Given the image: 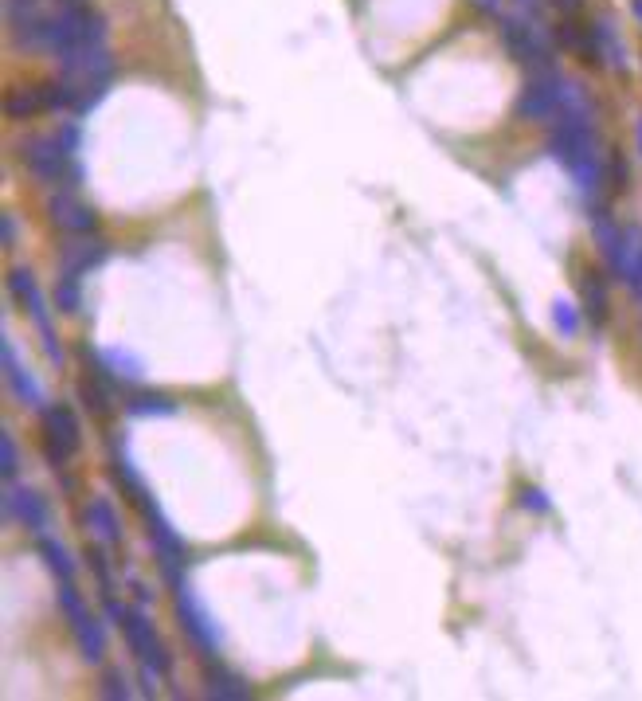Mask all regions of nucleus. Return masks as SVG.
Masks as SVG:
<instances>
[{
	"mask_svg": "<svg viewBox=\"0 0 642 701\" xmlns=\"http://www.w3.org/2000/svg\"><path fill=\"white\" fill-rule=\"evenodd\" d=\"M55 604H59V611H63L67 623H71V635H75V643H79L83 662L102 666V662H106V627H102V619L91 611V604L83 600V592H79L71 580H59Z\"/></svg>",
	"mask_w": 642,
	"mask_h": 701,
	"instance_id": "f257e3e1",
	"label": "nucleus"
},
{
	"mask_svg": "<svg viewBox=\"0 0 642 701\" xmlns=\"http://www.w3.org/2000/svg\"><path fill=\"white\" fill-rule=\"evenodd\" d=\"M8 294H12V298L24 306L28 322L36 326V333H40V345H44V353H47V361L63 369L67 353H63V345H59V333H55V322H51V310H47L44 290H40L36 275H32V271H24V267H12V271H8Z\"/></svg>",
	"mask_w": 642,
	"mask_h": 701,
	"instance_id": "f03ea898",
	"label": "nucleus"
},
{
	"mask_svg": "<svg viewBox=\"0 0 642 701\" xmlns=\"http://www.w3.org/2000/svg\"><path fill=\"white\" fill-rule=\"evenodd\" d=\"M20 161L24 169L47 188H79L83 185V165L71 161L55 138H24L20 141Z\"/></svg>",
	"mask_w": 642,
	"mask_h": 701,
	"instance_id": "7ed1b4c3",
	"label": "nucleus"
},
{
	"mask_svg": "<svg viewBox=\"0 0 642 701\" xmlns=\"http://www.w3.org/2000/svg\"><path fill=\"white\" fill-rule=\"evenodd\" d=\"M173 608H177V619H181V631L204 651L208 662H216L220 651H224V631H220V623L208 615V611L200 608V600L192 596V584L181 580L177 588H173Z\"/></svg>",
	"mask_w": 642,
	"mask_h": 701,
	"instance_id": "20e7f679",
	"label": "nucleus"
},
{
	"mask_svg": "<svg viewBox=\"0 0 642 701\" xmlns=\"http://www.w3.org/2000/svg\"><path fill=\"white\" fill-rule=\"evenodd\" d=\"M122 635H126V643H130V651H134L138 662L161 670L165 678L173 674V655H169V647L157 639V627L149 623V615H145L141 604H130L126 619H122Z\"/></svg>",
	"mask_w": 642,
	"mask_h": 701,
	"instance_id": "39448f33",
	"label": "nucleus"
},
{
	"mask_svg": "<svg viewBox=\"0 0 642 701\" xmlns=\"http://www.w3.org/2000/svg\"><path fill=\"white\" fill-rule=\"evenodd\" d=\"M0 510H4L8 521L24 525L32 537H44L47 529H51V510H47L44 494L32 490V486H16V482H8V490H4V498H0Z\"/></svg>",
	"mask_w": 642,
	"mask_h": 701,
	"instance_id": "423d86ee",
	"label": "nucleus"
},
{
	"mask_svg": "<svg viewBox=\"0 0 642 701\" xmlns=\"http://www.w3.org/2000/svg\"><path fill=\"white\" fill-rule=\"evenodd\" d=\"M47 216L59 232L67 235H91L98 232V212H94L87 200H79L75 188H55L47 196Z\"/></svg>",
	"mask_w": 642,
	"mask_h": 701,
	"instance_id": "0eeeda50",
	"label": "nucleus"
},
{
	"mask_svg": "<svg viewBox=\"0 0 642 701\" xmlns=\"http://www.w3.org/2000/svg\"><path fill=\"white\" fill-rule=\"evenodd\" d=\"M110 259V243L98 239V235H71L63 247H59V275H75V279H87L91 271H98L102 263Z\"/></svg>",
	"mask_w": 642,
	"mask_h": 701,
	"instance_id": "6e6552de",
	"label": "nucleus"
},
{
	"mask_svg": "<svg viewBox=\"0 0 642 701\" xmlns=\"http://www.w3.org/2000/svg\"><path fill=\"white\" fill-rule=\"evenodd\" d=\"M0 361H4V380H8L12 396H16L24 408H32V412H44V408H47L44 384H40L36 376L28 373L20 361H16V345H12V337H4V345H0Z\"/></svg>",
	"mask_w": 642,
	"mask_h": 701,
	"instance_id": "1a4fd4ad",
	"label": "nucleus"
},
{
	"mask_svg": "<svg viewBox=\"0 0 642 701\" xmlns=\"http://www.w3.org/2000/svg\"><path fill=\"white\" fill-rule=\"evenodd\" d=\"M40 423H44V439H47V443L63 447L67 455H75V451L83 447V427H79L75 412H71L67 404H47L44 412H40Z\"/></svg>",
	"mask_w": 642,
	"mask_h": 701,
	"instance_id": "9d476101",
	"label": "nucleus"
},
{
	"mask_svg": "<svg viewBox=\"0 0 642 701\" xmlns=\"http://www.w3.org/2000/svg\"><path fill=\"white\" fill-rule=\"evenodd\" d=\"M83 521H87V529L94 533V541H102V545H122V517H118L110 498H98V494H94L91 502H87Z\"/></svg>",
	"mask_w": 642,
	"mask_h": 701,
	"instance_id": "9b49d317",
	"label": "nucleus"
},
{
	"mask_svg": "<svg viewBox=\"0 0 642 701\" xmlns=\"http://www.w3.org/2000/svg\"><path fill=\"white\" fill-rule=\"evenodd\" d=\"M556 106H564L560 83H533V87H525V94H521L517 114L521 118H533V122H545V118L556 114Z\"/></svg>",
	"mask_w": 642,
	"mask_h": 701,
	"instance_id": "f8f14e48",
	"label": "nucleus"
},
{
	"mask_svg": "<svg viewBox=\"0 0 642 701\" xmlns=\"http://www.w3.org/2000/svg\"><path fill=\"white\" fill-rule=\"evenodd\" d=\"M36 549H40V561L47 564V572L55 576V580H71L75 576V557H71V549L59 541V537H36Z\"/></svg>",
	"mask_w": 642,
	"mask_h": 701,
	"instance_id": "ddd939ff",
	"label": "nucleus"
},
{
	"mask_svg": "<svg viewBox=\"0 0 642 701\" xmlns=\"http://www.w3.org/2000/svg\"><path fill=\"white\" fill-rule=\"evenodd\" d=\"M611 314V298H607V279L599 271H588L584 275V318L592 326H603Z\"/></svg>",
	"mask_w": 642,
	"mask_h": 701,
	"instance_id": "4468645a",
	"label": "nucleus"
},
{
	"mask_svg": "<svg viewBox=\"0 0 642 701\" xmlns=\"http://www.w3.org/2000/svg\"><path fill=\"white\" fill-rule=\"evenodd\" d=\"M204 682H208V698H220V701H247L251 698L247 678L231 674V670H224V666H212Z\"/></svg>",
	"mask_w": 642,
	"mask_h": 701,
	"instance_id": "2eb2a0df",
	"label": "nucleus"
},
{
	"mask_svg": "<svg viewBox=\"0 0 642 701\" xmlns=\"http://www.w3.org/2000/svg\"><path fill=\"white\" fill-rule=\"evenodd\" d=\"M110 474H114V482L130 494V498H138L141 490H145V482H141L138 467H134V459H130V451L122 447V439H114V455H110Z\"/></svg>",
	"mask_w": 642,
	"mask_h": 701,
	"instance_id": "dca6fc26",
	"label": "nucleus"
},
{
	"mask_svg": "<svg viewBox=\"0 0 642 701\" xmlns=\"http://www.w3.org/2000/svg\"><path fill=\"white\" fill-rule=\"evenodd\" d=\"M126 412L138 416V420H145V416H177L181 404L173 396H165V392H138V396L126 400Z\"/></svg>",
	"mask_w": 642,
	"mask_h": 701,
	"instance_id": "f3484780",
	"label": "nucleus"
},
{
	"mask_svg": "<svg viewBox=\"0 0 642 701\" xmlns=\"http://www.w3.org/2000/svg\"><path fill=\"white\" fill-rule=\"evenodd\" d=\"M40 110H47L44 87H36V91H8V98H4V114L12 122H24V118H32Z\"/></svg>",
	"mask_w": 642,
	"mask_h": 701,
	"instance_id": "a211bd4d",
	"label": "nucleus"
},
{
	"mask_svg": "<svg viewBox=\"0 0 642 701\" xmlns=\"http://www.w3.org/2000/svg\"><path fill=\"white\" fill-rule=\"evenodd\" d=\"M79 400H83V408L91 412L94 420H110V416H114V404H110V388H106V384H98L94 376H87V380L79 384Z\"/></svg>",
	"mask_w": 642,
	"mask_h": 701,
	"instance_id": "6ab92c4d",
	"label": "nucleus"
},
{
	"mask_svg": "<svg viewBox=\"0 0 642 701\" xmlns=\"http://www.w3.org/2000/svg\"><path fill=\"white\" fill-rule=\"evenodd\" d=\"M55 310L67 314V318H75L83 310V279L59 275V282H55Z\"/></svg>",
	"mask_w": 642,
	"mask_h": 701,
	"instance_id": "aec40b11",
	"label": "nucleus"
},
{
	"mask_svg": "<svg viewBox=\"0 0 642 701\" xmlns=\"http://www.w3.org/2000/svg\"><path fill=\"white\" fill-rule=\"evenodd\" d=\"M102 357H106L110 373L118 376L122 384H141V376H145V369H141V361L134 357V353H126V349H106Z\"/></svg>",
	"mask_w": 642,
	"mask_h": 701,
	"instance_id": "412c9836",
	"label": "nucleus"
},
{
	"mask_svg": "<svg viewBox=\"0 0 642 701\" xmlns=\"http://www.w3.org/2000/svg\"><path fill=\"white\" fill-rule=\"evenodd\" d=\"M552 326H556L560 337H576L580 326H584V310L576 302H568V298H556L552 302Z\"/></svg>",
	"mask_w": 642,
	"mask_h": 701,
	"instance_id": "4be33fe9",
	"label": "nucleus"
},
{
	"mask_svg": "<svg viewBox=\"0 0 642 701\" xmlns=\"http://www.w3.org/2000/svg\"><path fill=\"white\" fill-rule=\"evenodd\" d=\"M98 698L126 701V698H134V686H130V678H126L122 670H106L102 682H98Z\"/></svg>",
	"mask_w": 642,
	"mask_h": 701,
	"instance_id": "5701e85b",
	"label": "nucleus"
},
{
	"mask_svg": "<svg viewBox=\"0 0 642 701\" xmlns=\"http://www.w3.org/2000/svg\"><path fill=\"white\" fill-rule=\"evenodd\" d=\"M16 474H20L16 439H12V431H0V478H4V482H16Z\"/></svg>",
	"mask_w": 642,
	"mask_h": 701,
	"instance_id": "b1692460",
	"label": "nucleus"
},
{
	"mask_svg": "<svg viewBox=\"0 0 642 701\" xmlns=\"http://www.w3.org/2000/svg\"><path fill=\"white\" fill-rule=\"evenodd\" d=\"M607 188H611V196H623L631 188V169H627L623 153H607Z\"/></svg>",
	"mask_w": 642,
	"mask_h": 701,
	"instance_id": "393cba45",
	"label": "nucleus"
},
{
	"mask_svg": "<svg viewBox=\"0 0 642 701\" xmlns=\"http://www.w3.org/2000/svg\"><path fill=\"white\" fill-rule=\"evenodd\" d=\"M87 561H91V572L98 576V588H102V592H114V580H110V557H106V545H102V541L87 545Z\"/></svg>",
	"mask_w": 642,
	"mask_h": 701,
	"instance_id": "a878e982",
	"label": "nucleus"
},
{
	"mask_svg": "<svg viewBox=\"0 0 642 701\" xmlns=\"http://www.w3.org/2000/svg\"><path fill=\"white\" fill-rule=\"evenodd\" d=\"M517 502H521V510H529V514H552L549 494H545L541 486H525V490L517 494Z\"/></svg>",
	"mask_w": 642,
	"mask_h": 701,
	"instance_id": "bb28decb",
	"label": "nucleus"
},
{
	"mask_svg": "<svg viewBox=\"0 0 642 701\" xmlns=\"http://www.w3.org/2000/svg\"><path fill=\"white\" fill-rule=\"evenodd\" d=\"M0 224H4V247H12V239H16V224H12V216H4Z\"/></svg>",
	"mask_w": 642,
	"mask_h": 701,
	"instance_id": "cd10ccee",
	"label": "nucleus"
},
{
	"mask_svg": "<svg viewBox=\"0 0 642 701\" xmlns=\"http://www.w3.org/2000/svg\"><path fill=\"white\" fill-rule=\"evenodd\" d=\"M556 8H568V12H576V8H580V0H556Z\"/></svg>",
	"mask_w": 642,
	"mask_h": 701,
	"instance_id": "c85d7f7f",
	"label": "nucleus"
},
{
	"mask_svg": "<svg viewBox=\"0 0 642 701\" xmlns=\"http://www.w3.org/2000/svg\"><path fill=\"white\" fill-rule=\"evenodd\" d=\"M639 153H642V122H639Z\"/></svg>",
	"mask_w": 642,
	"mask_h": 701,
	"instance_id": "c756f323",
	"label": "nucleus"
}]
</instances>
